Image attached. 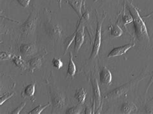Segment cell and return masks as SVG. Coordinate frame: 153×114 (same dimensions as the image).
Wrapping results in <instances>:
<instances>
[{"label": "cell", "mask_w": 153, "mask_h": 114, "mask_svg": "<svg viewBox=\"0 0 153 114\" xmlns=\"http://www.w3.org/2000/svg\"><path fill=\"white\" fill-rule=\"evenodd\" d=\"M127 6L128 11L133 18L134 32L137 40L142 47H149L150 43L149 36L147 27L143 19L140 16L138 10L132 2L127 1Z\"/></svg>", "instance_id": "cell-1"}, {"label": "cell", "mask_w": 153, "mask_h": 114, "mask_svg": "<svg viewBox=\"0 0 153 114\" xmlns=\"http://www.w3.org/2000/svg\"><path fill=\"white\" fill-rule=\"evenodd\" d=\"M43 14L45 16V19L42 21L43 30L50 39L53 41L54 42L57 41L62 38L63 30L62 27L52 17L49 10L44 9Z\"/></svg>", "instance_id": "cell-2"}, {"label": "cell", "mask_w": 153, "mask_h": 114, "mask_svg": "<svg viewBox=\"0 0 153 114\" xmlns=\"http://www.w3.org/2000/svg\"><path fill=\"white\" fill-rule=\"evenodd\" d=\"M147 67H146L144 68V70L142 71L141 74L136 77L135 79L130 81L129 82H128L126 84H124L122 86H120L118 88H115L113 90L108 92L107 94L104 96L103 99L107 100H111L118 98L120 96H122L124 94H126L127 93L130 92L131 90L133 89L135 87H136L137 84H138L140 82H141L143 79L146 78L147 76Z\"/></svg>", "instance_id": "cell-3"}, {"label": "cell", "mask_w": 153, "mask_h": 114, "mask_svg": "<svg viewBox=\"0 0 153 114\" xmlns=\"http://www.w3.org/2000/svg\"><path fill=\"white\" fill-rule=\"evenodd\" d=\"M47 85L51 97L52 110L51 113H60L64 111L66 103V95L47 81Z\"/></svg>", "instance_id": "cell-4"}, {"label": "cell", "mask_w": 153, "mask_h": 114, "mask_svg": "<svg viewBox=\"0 0 153 114\" xmlns=\"http://www.w3.org/2000/svg\"><path fill=\"white\" fill-rule=\"evenodd\" d=\"M38 19V11L34 9L30 12L27 19L20 27V31H21L22 37L27 38L34 34L36 26H37Z\"/></svg>", "instance_id": "cell-5"}, {"label": "cell", "mask_w": 153, "mask_h": 114, "mask_svg": "<svg viewBox=\"0 0 153 114\" xmlns=\"http://www.w3.org/2000/svg\"><path fill=\"white\" fill-rule=\"evenodd\" d=\"M107 17V13H105L101 19H99L98 17L97 16V27H96V32L95 36V39L94 41L93 47H92V50L91 52V56L89 57L90 60H94L96 56H98L99 50L101 46V41H102V25L105 19Z\"/></svg>", "instance_id": "cell-6"}, {"label": "cell", "mask_w": 153, "mask_h": 114, "mask_svg": "<svg viewBox=\"0 0 153 114\" xmlns=\"http://www.w3.org/2000/svg\"><path fill=\"white\" fill-rule=\"evenodd\" d=\"M92 91H93V106H92V113H95V110H98L101 104V94L99 88L98 79L96 76H92Z\"/></svg>", "instance_id": "cell-7"}, {"label": "cell", "mask_w": 153, "mask_h": 114, "mask_svg": "<svg viewBox=\"0 0 153 114\" xmlns=\"http://www.w3.org/2000/svg\"><path fill=\"white\" fill-rule=\"evenodd\" d=\"M134 46H135V43H133V44L130 43V44H125L123 46L114 48L113 49L109 52V54H108L107 58H114V57L122 56L126 54V53L130 49V48H131L132 47H133Z\"/></svg>", "instance_id": "cell-8"}, {"label": "cell", "mask_w": 153, "mask_h": 114, "mask_svg": "<svg viewBox=\"0 0 153 114\" xmlns=\"http://www.w3.org/2000/svg\"><path fill=\"white\" fill-rule=\"evenodd\" d=\"M19 50L24 56H32L38 52V48L33 43H25L20 45Z\"/></svg>", "instance_id": "cell-9"}, {"label": "cell", "mask_w": 153, "mask_h": 114, "mask_svg": "<svg viewBox=\"0 0 153 114\" xmlns=\"http://www.w3.org/2000/svg\"><path fill=\"white\" fill-rule=\"evenodd\" d=\"M36 82L32 83L31 84L27 85V86L23 89L22 92V97L23 98H29L30 99L32 102H34V93L36 89Z\"/></svg>", "instance_id": "cell-10"}, {"label": "cell", "mask_w": 153, "mask_h": 114, "mask_svg": "<svg viewBox=\"0 0 153 114\" xmlns=\"http://www.w3.org/2000/svg\"><path fill=\"white\" fill-rule=\"evenodd\" d=\"M100 81L102 84L110 85L112 83V74L107 67H103L100 73Z\"/></svg>", "instance_id": "cell-11"}, {"label": "cell", "mask_w": 153, "mask_h": 114, "mask_svg": "<svg viewBox=\"0 0 153 114\" xmlns=\"http://www.w3.org/2000/svg\"><path fill=\"white\" fill-rule=\"evenodd\" d=\"M44 54L42 56H39L37 57H35V58L30 59L28 63H29V67H30V71L31 73H33L35 70H39V69L41 68L42 66V59L44 57Z\"/></svg>", "instance_id": "cell-12"}, {"label": "cell", "mask_w": 153, "mask_h": 114, "mask_svg": "<svg viewBox=\"0 0 153 114\" xmlns=\"http://www.w3.org/2000/svg\"><path fill=\"white\" fill-rule=\"evenodd\" d=\"M74 10L78 14V17L80 18L82 16V8L85 3L84 0H65Z\"/></svg>", "instance_id": "cell-13"}, {"label": "cell", "mask_w": 153, "mask_h": 114, "mask_svg": "<svg viewBox=\"0 0 153 114\" xmlns=\"http://www.w3.org/2000/svg\"><path fill=\"white\" fill-rule=\"evenodd\" d=\"M138 112V108L131 102H126L121 107V112L123 113H132Z\"/></svg>", "instance_id": "cell-14"}, {"label": "cell", "mask_w": 153, "mask_h": 114, "mask_svg": "<svg viewBox=\"0 0 153 114\" xmlns=\"http://www.w3.org/2000/svg\"><path fill=\"white\" fill-rule=\"evenodd\" d=\"M69 57H70V59H69V63H68V66L67 77V78H71V77L72 79L76 74V67L73 61V58H72L73 56H72V54L71 52H70Z\"/></svg>", "instance_id": "cell-15"}, {"label": "cell", "mask_w": 153, "mask_h": 114, "mask_svg": "<svg viewBox=\"0 0 153 114\" xmlns=\"http://www.w3.org/2000/svg\"><path fill=\"white\" fill-rule=\"evenodd\" d=\"M87 97V92L83 88H80L76 90L74 95V98L78 100L79 104H83L85 103Z\"/></svg>", "instance_id": "cell-16"}, {"label": "cell", "mask_w": 153, "mask_h": 114, "mask_svg": "<svg viewBox=\"0 0 153 114\" xmlns=\"http://www.w3.org/2000/svg\"><path fill=\"white\" fill-rule=\"evenodd\" d=\"M13 61L16 67H17L23 70H26L28 67V64H27V63L25 62V61L22 58L21 56H14L13 58Z\"/></svg>", "instance_id": "cell-17"}, {"label": "cell", "mask_w": 153, "mask_h": 114, "mask_svg": "<svg viewBox=\"0 0 153 114\" xmlns=\"http://www.w3.org/2000/svg\"><path fill=\"white\" fill-rule=\"evenodd\" d=\"M123 34V30L118 25V22L112 27L111 29V35L113 38H120Z\"/></svg>", "instance_id": "cell-18"}, {"label": "cell", "mask_w": 153, "mask_h": 114, "mask_svg": "<svg viewBox=\"0 0 153 114\" xmlns=\"http://www.w3.org/2000/svg\"><path fill=\"white\" fill-rule=\"evenodd\" d=\"M76 34V32L75 31L71 36H68V37L65 39V41H64V47H65V50H64V52H64V54H65L66 52L68 50V48H69L72 41L75 39Z\"/></svg>", "instance_id": "cell-19"}, {"label": "cell", "mask_w": 153, "mask_h": 114, "mask_svg": "<svg viewBox=\"0 0 153 114\" xmlns=\"http://www.w3.org/2000/svg\"><path fill=\"white\" fill-rule=\"evenodd\" d=\"M51 104L50 103H47V104L42 105L41 104H39L38 107H36L35 108H34L33 110H31L30 112H29V114H39L41 113L44 110L47 108V107H49V106H51Z\"/></svg>", "instance_id": "cell-20"}, {"label": "cell", "mask_w": 153, "mask_h": 114, "mask_svg": "<svg viewBox=\"0 0 153 114\" xmlns=\"http://www.w3.org/2000/svg\"><path fill=\"white\" fill-rule=\"evenodd\" d=\"M82 111V104H79L76 105V107L68 108L66 110V113H80Z\"/></svg>", "instance_id": "cell-21"}, {"label": "cell", "mask_w": 153, "mask_h": 114, "mask_svg": "<svg viewBox=\"0 0 153 114\" xmlns=\"http://www.w3.org/2000/svg\"><path fill=\"white\" fill-rule=\"evenodd\" d=\"M15 93H16L14 92L5 93V94H4L3 96H1V98H0V105H2L6 101L12 97L14 96L15 95Z\"/></svg>", "instance_id": "cell-22"}, {"label": "cell", "mask_w": 153, "mask_h": 114, "mask_svg": "<svg viewBox=\"0 0 153 114\" xmlns=\"http://www.w3.org/2000/svg\"><path fill=\"white\" fill-rule=\"evenodd\" d=\"M122 21L123 23V25H126L127 24H129L132 22H133V18L131 15H126L123 13V16L122 18Z\"/></svg>", "instance_id": "cell-23"}, {"label": "cell", "mask_w": 153, "mask_h": 114, "mask_svg": "<svg viewBox=\"0 0 153 114\" xmlns=\"http://www.w3.org/2000/svg\"><path fill=\"white\" fill-rule=\"evenodd\" d=\"M52 64H53L54 67L56 68L57 69L62 68L63 66V62L59 58H54L52 61Z\"/></svg>", "instance_id": "cell-24"}, {"label": "cell", "mask_w": 153, "mask_h": 114, "mask_svg": "<svg viewBox=\"0 0 153 114\" xmlns=\"http://www.w3.org/2000/svg\"><path fill=\"white\" fill-rule=\"evenodd\" d=\"M14 56L9 52H1L0 54V59L1 60H8L13 58Z\"/></svg>", "instance_id": "cell-25"}, {"label": "cell", "mask_w": 153, "mask_h": 114, "mask_svg": "<svg viewBox=\"0 0 153 114\" xmlns=\"http://www.w3.org/2000/svg\"><path fill=\"white\" fill-rule=\"evenodd\" d=\"M25 105H26V102L25 101V102H23V103H22L21 104H20L18 107L16 108L11 113H16V114L20 113H21V111L24 108V107H25Z\"/></svg>", "instance_id": "cell-26"}, {"label": "cell", "mask_w": 153, "mask_h": 114, "mask_svg": "<svg viewBox=\"0 0 153 114\" xmlns=\"http://www.w3.org/2000/svg\"><path fill=\"white\" fill-rule=\"evenodd\" d=\"M16 1L23 8H27L30 2V0H16Z\"/></svg>", "instance_id": "cell-27"}, {"label": "cell", "mask_w": 153, "mask_h": 114, "mask_svg": "<svg viewBox=\"0 0 153 114\" xmlns=\"http://www.w3.org/2000/svg\"><path fill=\"white\" fill-rule=\"evenodd\" d=\"M146 113H153V107H151V106H147L146 107Z\"/></svg>", "instance_id": "cell-28"}, {"label": "cell", "mask_w": 153, "mask_h": 114, "mask_svg": "<svg viewBox=\"0 0 153 114\" xmlns=\"http://www.w3.org/2000/svg\"><path fill=\"white\" fill-rule=\"evenodd\" d=\"M85 113H92V112L91 111V109L87 107L85 109Z\"/></svg>", "instance_id": "cell-29"}, {"label": "cell", "mask_w": 153, "mask_h": 114, "mask_svg": "<svg viewBox=\"0 0 153 114\" xmlns=\"http://www.w3.org/2000/svg\"><path fill=\"white\" fill-rule=\"evenodd\" d=\"M56 1H57V2L58 3L59 8V9H61V7H62V0H56Z\"/></svg>", "instance_id": "cell-30"}, {"label": "cell", "mask_w": 153, "mask_h": 114, "mask_svg": "<svg viewBox=\"0 0 153 114\" xmlns=\"http://www.w3.org/2000/svg\"><path fill=\"white\" fill-rule=\"evenodd\" d=\"M124 1H126V0H124Z\"/></svg>", "instance_id": "cell-31"}]
</instances>
